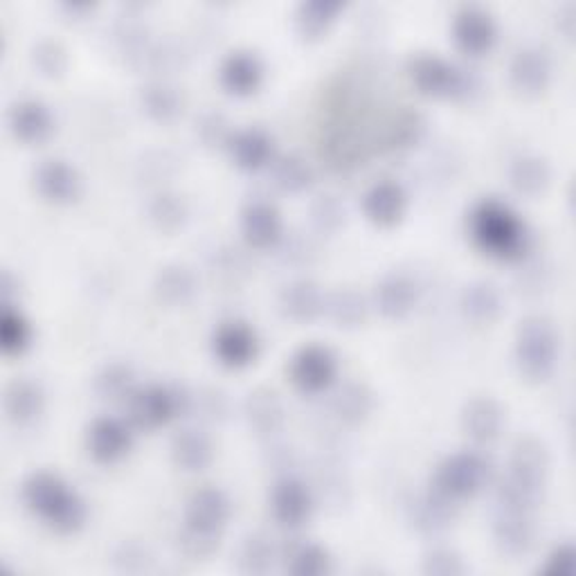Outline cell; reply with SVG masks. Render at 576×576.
Masks as SVG:
<instances>
[{
  "label": "cell",
  "instance_id": "1",
  "mask_svg": "<svg viewBox=\"0 0 576 576\" xmlns=\"http://www.w3.org/2000/svg\"><path fill=\"white\" fill-rule=\"evenodd\" d=\"M547 473L550 453L543 441L537 437L518 439L509 460V475L498 492L500 507L534 511L543 498Z\"/></svg>",
  "mask_w": 576,
  "mask_h": 576
},
{
  "label": "cell",
  "instance_id": "2",
  "mask_svg": "<svg viewBox=\"0 0 576 576\" xmlns=\"http://www.w3.org/2000/svg\"><path fill=\"white\" fill-rule=\"evenodd\" d=\"M23 502L59 534H75L86 522V505L70 486L50 471L32 473L23 482Z\"/></svg>",
  "mask_w": 576,
  "mask_h": 576
},
{
  "label": "cell",
  "instance_id": "3",
  "mask_svg": "<svg viewBox=\"0 0 576 576\" xmlns=\"http://www.w3.org/2000/svg\"><path fill=\"white\" fill-rule=\"evenodd\" d=\"M471 235L486 255L505 261L520 259L529 241L520 216L496 199H486L475 205L471 212Z\"/></svg>",
  "mask_w": 576,
  "mask_h": 576
},
{
  "label": "cell",
  "instance_id": "4",
  "mask_svg": "<svg viewBox=\"0 0 576 576\" xmlns=\"http://www.w3.org/2000/svg\"><path fill=\"white\" fill-rule=\"evenodd\" d=\"M561 336L552 320L531 316L520 323L516 336V363L531 383L547 381L558 363Z\"/></svg>",
  "mask_w": 576,
  "mask_h": 576
},
{
  "label": "cell",
  "instance_id": "5",
  "mask_svg": "<svg viewBox=\"0 0 576 576\" xmlns=\"http://www.w3.org/2000/svg\"><path fill=\"white\" fill-rule=\"evenodd\" d=\"M408 75L419 88V93L437 100H460L468 98L475 91L471 75L428 53L417 55L408 61Z\"/></svg>",
  "mask_w": 576,
  "mask_h": 576
},
{
  "label": "cell",
  "instance_id": "6",
  "mask_svg": "<svg viewBox=\"0 0 576 576\" xmlns=\"http://www.w3.org/2000/svg\"><path fill=\"white\" fill-rule=\"evenodd\" d=\"M486 482H489V462L468 451L447 458L434 473V489L455 502L479 494Z\"/></svg>",
  "mask_w": 576,
  "mask_h": 576
},
{
  "label": "cell",
  "instance_id": "7",
  "mask_svg": "<svg viewBox=\"0 0 576 576\" xmlns=\"http://www.w3.org/2000/svg\"><path fill=\"white\" fill-rule=\"evenodd\" d=\"M185 410V396L162 385H149L131 396V421L143 430H158Z\"/></svg>",
  "mask_w": 576,
  "mask_h": 576
},
{
  "label": "cell",
  "instance_id": "8",
  "mask_svg": "<svg viewBox=\"0 0 576 576\" xmlns=\"http://www.w3.org/2000/svg\"><path fill=\"white\" fill-rule=\"evenodd\" d=\"M494 539L502 554L511 558L527 556L537 545L534 511L500 507L494 520Z\"/></svg>",
  "mask_w": 576,
  "mask_h": 576
},
{
  "label": "cell",
  "instance_id": "9",
  "mask_svg": "<svg viewBox=\"0 0 576 576\" xmlns=\"http://www.w3.org/2000/svg\"><path fill=\"white\" fill-rule=\"evenodd\" d=\"M453 38L464 55L482 57L492 53L496 46L498 27L494 16L486 10L477 5H464L453 21Z\"/></svg>",
  "mask_w": 576,
  "mask_h": 576
},
{
  "label": "cell",
  "instance_id": "10",
  "mask_svg": "<svg viewBox=\"0 0 576 576\" xmlns=\"http://www.w3.org/2000/svg\"><path fill=\"white\" fill-rule=\"evenodd\" d=\"M336 372V357L323 345H308L300 349L291 363V379L297 389L306 394L325 392L334 383Z\"/></svg>",
  "mask_w": 576,
  "mask_h": 576
},
{
  "label": "cell",
  "instance_id": "11",
  "mask_svg": "<svg viewBox=\"0 0 576 576\" xmlns=\"http://www.w3.org/2000/svg\"><path fill=\"white\" fill-rule=\"evenodd\" d=\"M214 353L221 365L241 370L257 359L259 342L255 331L246 323H226L221 325L212 340Z\"/></svg>",
  "mask_w": 576,
  "mask_h": 576
},
{
  "label": "cell",
  "instance_id": "12",
  "mask_svg": "<svg viewBox=\"0 0 576 576\" xmlns=\"http://www.w3.org/2000/svg\"><path fill=\"white\" fill-rule=\"evenodd\" d=\"M509 77L518 93L529 98L541 95L552 81V59L541 48H522L511 61Z\"/></svg>",
  "mask_w": 576,
  "mask_h": 576
},
{
  "label": "cell",
  "instance_id": "13",
  "mask_svg": "<svg viewBox=\"0 0 576 576\" xmlns=\"http://www.w3.org/2000/svg\"><path fill=\"white\" fill-rule=\"evenodd\" d=\"M505 428V410L489 396H477L462 410V430L475 444H492Z\"/></svg>",
  "mask_w": 576,
  "mask_h": 576
},
{
  "label": "cell",
  "instance_id": "14",
  "mask_svg": "<svg viewBox=\"0 0 576 576\" xmlns=\"http://www.w3.org/2000/svg\"><path fill=\"white\" fill-rule=\"evenodd\" d=\"M34 183L38 194L55 205H68L81 196L79 173L64 160L43 162L34 173Z\"/></svg>",
  "mask_w": 576,
  "mask_h": 576
},
{
  "label": "cell",
  "instance_id": "15",
  "mask_svg": "<svg viewBox=\"0 0 576 576\" xmlns=\"http://www.w3.org/2000/svg\"><path fill=\"white\" fill-rule=\"evenodd\" d=\"M10 128L25 145L46 143L55 131L53 111L38 100H23L10 111Z\"/></svg>",
  "mask_w": 576,
  "mask_h": 576
},
{
  "label": "cell",
  "instance_id": "16",
  "mask_svg": "<svg viewBox=\"0 0 576 576\" xmlns=\"http://www.w3.org/2000/svg\"><path fill=\"white\" fill-rule=\"evenodd\" d=\"M131 430L126 423L113 417L95 419L88 428V451L102 464H113L122 460L131 449Z\"/></svg>",
  "mask_w": 576,
  "mask_h": 576
},
{
  "label": "cell",
  "instance_id": "17",
  "mask_svg": "<svg viewBox=\"0 0 576 576\" xmlns=\"http://www.w3.org/2000/svg\"><path fill=\"white\" fill-rule=\"evenodd\" d=\"M230 518V500L218 489H201L196 492L185 511V524L210 531V534H221Z\"/></svg>",
  "mask_w": 576,
  "mask_h": 576
},
{
  "label": "cell",
  "instance_id": "18",
  "mask_svg": "<svg viewBox=\"0 0 576 576\" xmlns=\"http://www.w3.org/2000/svg\"><path fill=\"white\" fill-rule=\"evenodd\" d=\"M244 413H246V421H248L250 430L261 434V437H271V434L280 432L284 426V419H286L282 398L278 396V392H273L269 387L252 389L246 396Z\"/></svg>",
  "mask_w": 576,
  "mask_h": 576
},
{
  "label": "cell",
  "instance_id": "19",
  "mask_svg": "<svg viewBox=\"0 0 576 576\" xmlns=\"http://www.w3.org/2000/svg\"><path fill=\"white\" fill-rule=\"evenodd\" d=\"M241 233L257 250H269L282 239V216L269 203H250L241 214Z\"/></svg>",
  "mask_w": 576,
  "mask_h": 576
},
{
  "label": "cell",
  "instance_id": "20",
  "mask_svg": "<svg viewBox=\"0 0 576 576\" xmlns=\"http://www.w3.org/2000/svg\"><path fill=\"white\" fill-rule=\"evenodd\" d=\"M280 312L293 323H312L325 312V297L312 280H295L280 293Z\"/></svg>",
  "mask_w": 576,
  "mask_h": 576
},
{
  "label": "cell",
  "instance_id": "21",
  "mask_svg": "<svg viewBox=\"0 0 576 576\" xmlns=\"http://www.w3.org/2000/svg\"><path fill=\"white\" fill-rule=\"evenodd\" d=\"M263 81V66L257 55L239 50L233 53L221 66V83L226 91L237 98L252 95Z\"/></svg>",
  "mask_w": 576,
  "mask_h": 576
},
{
  "label": "cell",
  "instance_id": "22",
  "mask_svg": "<svg viewBox=\"0 0 576 576\" xmlns=\"http://www.w3.org/2000/svg\"><path fill=\"white\" fill-rule=\"evenodd\" d=\"M3 408L14 426H30L46 408V396H43V389L36 383L16 379L5 387Z\"/></svg>",
  "mask_w": 576,
  "mask_h": 576
},
{
  "label": "cell",
  "instance_id": "23",
  "mask_svg": "<svg viewBox=\"0 0 576 576\" xmlns=\"http://www.w3.org/2000/svg\"><path fill=\"white\" fill-rule=\"evenodd\" d=\"M312 513V496H308L306 486L297 479H282L278 482L273 492V516L282 527L297 529L306 522Z\"/></svg>",
  "mask_w": 576,
  "mask_h": 576
},
{
  "label": "cell",
  "instance_id": "24",
  "mask_svg": "<svg viewBox=\"0 0 576 576\" xmlns=\"http://www.w3.org/2000/svg\"><path fill=\"white\" fill-rule=\"evenodd\" d=\"M406 192L402 185H396L392 181H381L372 185L363 199V210L370 221H374L376 226H394L398 218L406 212Z\"/></svg>",
  "mask_w": 576,
  "mask_h": 576
},
{
  "label": "cell",
  "instance_id": "25",
  "mask_svg": "<svg viewBox=\"0 0 576 576\" xmlns=\"http://www.w3.org/2000/svg\"><path fill=\"white\" fill-rule=\"evenodd\" d=\"M410 520L421 534H441L455 520V500L437 489L423 494L410 505Z\"/></svg>",
  "mask_w": 576,
  "mask_h": 576
},
{
  "label": "cell",
  "instance_id": "26",
  "mask_svg": "<svg viewBox=\"0 0 576 576\" xmlns=\"http://www.w3.org/2000/svg\"><path fill=\"white\" fill-rule=\"evenodd\" d=\"M417 304V286L410 278L392 273L376 286V306L389 320L406 318Z\"/></svg>",
  "mask_w": 576,
  "mask_h": 576
},
{
  "label": "cell",
  "instance_id": "27",
  "mask_svg": "<svg viewBox=\"0 0 576 576\" xmlns=\"http://www.w3.org/2000/svg\"><path fill=\"white\" fill-rule=\"evenodd\" d=\"M228 149L235 165L244 171H259L273 158V140L261 128H246L235 133Z\"/></svg>",
  "mask_w": 576,
  "mask_h": 576
},
{
  "label": "cell",
  "instance_id": "28",
  "mask_svg": "<svg viewBox=\"0 0 576 576\" xmlns=\"http://www.w3.org/2000/svg\"><path fill=\"white\" fill-rule=\"evenodd\" d=\"M509 181L516 192L524 196H539L552 181L550 162L534 154H522L509 165Z\"/></svg>",
  "mask_w": 576,
  "mask_h": 576
},
{
  "label": "cell",
  "instance_id": "29",
  "mask_svg": "<svg viewBox=\"0 0 576 576\" xmlns=\"http://www.w3.org/2000/svg\"><path fill=\"white\" fill-rule=\"evenodd\" d=\"M460 306L466 318L486 325L498 320V316L502 314V295L489 282H473L462 291Z\"/></svg>",
  "mask_w": 576,
  "mask_h": 576
},
{
  "label": "cell",
  "instance_id": "30",
  "mask_svg": "<svg viewBox=\"0 0 576 576\" xmlns=\"http://www.w3.org/2000/svg\"><path fill=\"white\" fill-rule=\"evenodd\" d=\"M210 439L199 430H183L171 441V460L185 473H199L212 462Z\"/></svg>",
  "mask_w": 576,
  "mask_h": 576
},
{
  "label": "cell",
  "instance_id": "31",
  "mask_svg": "<svg viewBox=\"0 0 576 576\" xmlns=\"http://www.w3.org/2000/svg\"><path fill=\"white\" fill-rule=\"evenodd\" d=\"M156 295L160 302L169 306H183L188 304L199 289L196 275L181 263H171L156 275Z\"/></svg>",
  "mask_w": 576,
  "mask_h": 576
},
{
  "label": "cell",
  "instance_id": "32",
  "mask_svg": "<svg viewBox=\"0 0 576 576\" xmlns=\"http://www.w3.org/2000/svg\"><path fill=\"white\" fill-rule=\"evenodd\" d=\"M342 10L345 3H340V0H306L295 12L297 32L304 38H318L331 27Z\"/></svg>",
  "mask_w": 576,
  "mask_h": 576
},
{
  "label": "cell",
  "instance_id": "33",
  "mask_svg": "<svg viewBox=\"0 0 576 576\" xmlns=\"http://www.w3.org/2000/svg\"><path fill=\"white\" fill-rule=\"evenodd\" d=\"M275 563V545L273 539L261 534V531H255V534H248L239 550H237V569L241 574H269Z\"/></svg>",
  "mask_w": 576,
  "mask_h": 576
},
{
  "label": "cell",
  "instance_id": "34",
  "mask_svg": "<svg viewBox=\"0 0 576 576\" xmlns=\"http://www.w3.org/2000/svg\"><path fill=\"white\" fill-rule=\"evenodd\" d=\"M325 312L331 318L336 327L353 329L365 323L368 318V302L361 293L351 291V289H340L331 293L325 300Z\"/></svg>",
  "mask_w": 576,
  "mask_h": 576
},
{
  "label": "cell",
  "instance_id": "35",
  "mask_svg": "<svg viewBox=\"0 0 576 576\" xmlns=\"http://www.w3.org/2000/svg\"><path fill=\"white\" fill-rule=\"evenodd\" d=\"M331 406H334V413L340 421H345L349 426H357L370 417V413L374 408V396L365 385L349 383L334 396Z\"/></svg>",
  "mask_w": 576,
  "mask_h": 576
},
{
  "label": "cell",
  "instance_id": "36",
  "mask_svg": "<svg viewBox=\"0 0 576 576\" xmlns=\"http://www.w3.org/2000/svg\"><path fill=\"white\" fill-rule=\"evenodd\" d=\"M143 111L156 122H171L179 117L183 100L167 83H149L140 93Z\"/></svg>",
  "mask_w": 576,
  "mask_h": 576
},
{
  "label": "cell",
  "instance_id": "37",
  "mask_svg": "<svg viewBox=\"0 0 576 576\" xmlns=\"http://www.w3.org/2000/svg\"><path fill=\"white\" fill-rule=\"evenodd\" d=\"M32 342L30 323L16 312L14 306L5 304L3 318H0V347L5 357H21Z\"/></svg>",
  "mask_w": 576,
  "mask_h": 576
},
{
  "label": "cell",
  "instance_id": "38",
  "mask_svg": "<svg viewBox=\"0 0 576 576\" xmlns=\"http://www.w3.org/2000/svg\"><path fill=\"white\" fill-rule=\"evenodd\" d=\"M149 218H151V224L158 230L173 233V230H179L185 224L188 205H185V201L179 194L160 192L149 203Z\"/></svg>",
  "mask_w": 576,
  "mask_h": 576
},
{
  "label": "cell",
  "instance_id": "39",
  "mask_svg": "<svg viewBox=\"0 0 576 576\" xmlns=\"http://www.w3.org/2000/svg\"><path fill=\"white\" fill-rule=\"evenodd\" d=\"M133 370L124 363H111L95 376V394L102 402H122L133 396Z\"/></svg>",
  "mask_w": 576,
  "mask_h": 576
},
{
  "label": "cell",
  "instance_id": "40",
  "mask_svg": "<svg viewBox=\"0 0 576 576\" xmlns=\"http://www.w3.org/2000/svg\"><path fill=\"white\" fill-rule=\"evenodd\" d=\"M331 569L334 563L329 552L314 543H304L295 547L289 558V572L295 576H327L331 574Z\"/></svg>",
  "mask_w": 576,
  "mask_h": 576
},
{
  "label": "cell",
  "instance_id": "41",
  "mask_svg": "<svg viewBox=\"0 0 576 576\" xmlns=\"http://www.w3.org/2000/svg\"><path fill=\"white\" fill-rule=\"evenodd\" d=\"M312 179H314L312 167H308L306 160H302L300 156H284L273 167L275 185L291 194L304 192L308 185H312Z\"/></svg>",
  "mask_w": 576,
  "mask_h": 576
},
{
  "label": "cell",
  "instance_id": "42",
  "mask_svg": "<svg viewBox=\"0 0 576 576\" xmlns=\"http://www.w3.org/2000/svg\"><path fill=\"white\" fill-rule=\"evenodd\" d=\"M185 410L194 413L201 421H221L228 415V398L216 389H199L192 396H185Z\"/></svg>",
  "mask_w": 576,
  "mask_h": 576
},
{
  "label": "cell",
  "instance_id": "43",
  "mask_svg": "<svg viewBox=\"0 0 576 576\" xmlns=\"http://www.w3.org/2000/svg\"><path fill=\"white\" fill-rule=\"evenodd\" d=\"M218 545H221V534H210V531H201L190 524H185L179 534V550L190 561H207L210 556L216 554Z\"/></svg>",
  "mask_w": 576,
  "mask_h": 576
},
{
  "label": "cell",
  "instance_id": "44",
  "mask_svg": "<svg viewBox=\"0 0 576 576\" xmlns=\"http://www.w3.org/2000/svg\"><path fill=\"white\" fill-rule=\"evenodd\" d=\"M423 128H426V124H423V117L419 113L404 111L402 115H396V120L389 124L385 143L389 149L410 147L413 143H417L421 138Z\"/></svg>",
  "mask_w": 576,
  "mask_h": 576
},
{
  "label": "cell",
  "instance_id": "45",
  "mask_svg": "<svg viewBox=\"0 0 576 576\" xmlns=\"http://www.w3.org/2000/svg\"><path fill=\"white\" fill-rule=\"evenodd\" d=\"M32 64L43 77H61L68 68V55L61 43L57 41H41L32 50Z\"/></svg>",
  "mask_w": 576,
  "mask_h": 576
},
{
  "label": "cell",
  "instance_id": "46",
  "mask_svg": "<svg viewBox=\"0 0 576 576\" xmlns=\"http://www.w3.org/2000/svg\"><path fill=\"white\" fill-rule=\"evenodd\" d=\"M345 221V207L336 196H318L312 205V224L323 235H334Z\"/></svg>",
  "mask_w": 576,
  "mask_h": 576
},
{
  "label": "cell",
  "instance_id": "47",
  "mask_svg": "<svg viewBox=\"0 0 576 576\" xmlns=\"http://www.w3.org/2000/svg\"><path fill=\"white\" fill-rule=\"evenodd\" d=\"M421 572L428 576H462L468 572V567L458 552L437 547L423 556Z\"/></svg>",
  "mask_w": 576,
  "mask_h": 576
},
{
  "label": "cell",
  "instance_id": "48",
  "mask_svg": "<svg viewBox=\"0 0 576 576\" xmlns=\"http://www.w3.org/2000/svg\"><path fill=\"white\" fill-rule=\"evenodd\" d=\"M196 136L210 149L230 145V140H233L226 117L218 115V113H207L196 122Z\"/></svg>",
  "mask_w": 576,
  "mask_h": 576
},
{
  "label": "cell",
  "instance_id": "49",
  "mask_svg": "<svg viewBox=\"0 0 576 576\" xmlns=\"http://www.w3.org/2000/svg\"><path fill=\"white\" fill-rule=\"evenodd\" d=\"M113 563H115L117 572L138 574V572L149 569L151 554L147 552V547H143L138 543H122L113 554Z\"/></svg>",
  "mask_w": 576,
  "mask_h": 576
},
{
  "label": "cell",
  "instance_id": "50",
  "mask_svg": "<svg viewBox=\"0 0 576 576\" xmlns=\"http://www.w3.org/2000/svg\"><path fill=\"white\" fill-rule=\"evenodd\" d=\"M543 574H554V576H572L576 572V552L572 543H563L550 552L545 558V565L541 569Z\"/></svg>",
  "mask_w": 576,
  "mask_h": 576
},
{
  "label": "cell",
  "instance_id": "51",
  "mask_svg": "<svg viewBox=\"0 0 576 576\" xmlns=\"http://www.w3.org/2000/svg\"><path fill=\"white\" fill-rule=\"evenodd\" d=\"M576 19V8L572 3L563 5L558 10V16H556V27L563 32L565 38H574V21Z\"/></svg>",
  "mask_w": 576,
  "mask_h": 576
},
{
  "label": "cell",
  "instance_id": "52",
  "mask_svg": "<svg viewBox=\"0 0 576 576\" xmlns=\"http://www.w3.org/2000/svg\"><path fill=\"white\" fill-rule=\"evenodd\" d=\"M64 8V12H68L70 16H86L88 12H93V3H77V0H75V3H64L61 5Z\"/></svg>",
  "mask_w": 576,
  "mask_h": 576
}]
</instances>
